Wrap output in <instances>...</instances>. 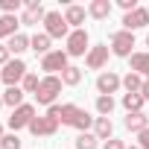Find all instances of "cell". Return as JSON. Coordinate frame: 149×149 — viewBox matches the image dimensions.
Returning <instances> with one entry per match:
<instances>
[{"label":"cell","mask_w":149,"mask_h":149,"mask_svg":"<svg viewBox=\"0 0 149 149\" xmlns=\"http://www.w3.org/2000/svg\"><path fill=\"white\" fill-rule=\"evenodd\" d=\"M94 120H97V117H91L85 108L73 105V102H64V105H61V117H58V123H61V126H70V129H76L79 134L88 132V129H94Z\"/></svg>","instance_id":"cell-1"},{"label":"cell","mask_w":149,"mask_h":149,"mask_svg":"<svg viewBox=\"0 0 149 149\" xmlns=\"http://www.w3.org/2000/svg\"><path fill=\"white\" fill-rule=\"evenodd\" d=\"M61 76H41V85H38V91H35V100H38V105H56V97L61 94Z\"/></svg>","instance_id":"cell-2"},{"label":"cell","mask_w":149,"mask_h":149,"mask_svg":"<svg viewBox=\"0 0 149 149\" xmlns=\"http://www.w3.org/2000/svg\"><path fill=\"white\" fill-rule=\"evenodd\" d=\"M26 61L24 58H12L6 67H0V82H3L6 88H18L21 82H24V76H26Z\"/></svg>","instance_id":"cell-3"},{"label":"cell","mask_w":149,"mask_h":149,"mask_svg":"<svg viewBox=\"0 0 149 149\" xmlns=\"http://www.w3.org/2000/svg\"><path fill=\"white\" fill-rule=\"evenodd\" d=\"M88 50H91V38H88V29H73V32L67 35V47H64V53H67L70 58L88 56Z\"/></svg>","instance_id":"cell-4"},{"label":"cell","mask_w":149,"mask_h":149,"mask_svg":"<svg viewBox=\"0 0 149 149\" xmlns=\"http://www.w3.org/2000/svg\"><path fill=\"white\" fill-rule=\"evenodd\" d=\"M44 32H47L50 38H64V41H67V35H70L73 29L67 26V21H64L61 12H47V18H44Z\"/></svg>","instance_id":"cell-5"},{"label":"cell","mask_w":149,"mask_h":149,"mask_svg":"<svg viewBox=\"0 0 149 149\" xmlns=\"http://www.w3.org/2000/svg\"><path fill=\"white\" fill-rule=\"evenodd\" d=\"M132 47H134V32H126V29L111 32V53H114V56L132 58Z\"/></svg>","instance_id":"cell-6"},{"label":"cell","mask_w":149,"mask_h":149,"mask_svg":"<svg viewBox=\"0 0 149 149\" xmlns=\"http://www.w3.org/2000/svg\"><path fill=\"white\" fill-rule=\"evenodd\" d=\"M38 117V111H35V105L32 102H24L21 108H15L12 111V117H9V129L18 134V129H29V123Z\"/></svg>","instance_id":"cell-7"},{"label":"cell","mask_w":149,"mask_h":149,"mask_svg":"<svg viewBox=\"0 0 149 149\" xmlns=\"http://www.w3.org/2000/svg\"><path fill=\"white\" fill-rule=\"evenodd\" d=\"M67 58H70V56H67L64 50H53V53H47V56L41 58V70L47 73V76H56L58 70L64 73V70L70 67V64H67Z\"/></svg>","instance_id":"cell-8"},{"label":"cell","mask_w":149,"mask_h":149,"mask_svg":"<svg viewBox=\"0 0 149 149\" xmlns=\"http://www.w3.org/2000/svg\"><path fill=\"white\" fill-rule=\"evenodd\" d=\"M120 88H123V76H117L114 70H105V73L97 76V91H100V97H111V94H117Z\"/></svg>","instance_id":"cell-9"},{"label":"cell","mask_w":149,"mask_h":149,"mask_svg":"<svg viewBox=\"0 0 149 149\" xmlns=\"http://www.w3.org/2000/svg\"><path fill=\"white\" fill-rule=\"evenodd\" d=\"M108 53H111L108 44H94V47L88 50V56H85V67H88V70H102V67L108 64Z\"/></svg>","instance_id":"cell-10"},{"label":"cell","mask_w":149,"mask_h":149,"mask_svg":"<svg viewBox=\"0 0 149 149\" xmlns=\"http://www.w3.org/2000/svg\"><path fill=\"white\" fill-rule=\"evenodd\" d=\"M146 24H149V12H146L143 6H137L134 12H126V15H123V29H126V32L143 29Z\"/></svg>","instance_id":"cell-11"},{"label":"cell","mask_w":149,"mask_h":149,"mask_svg":"<svg viewBox=\"0 0 149 149\" xmlns=\"http://www.w3.org/2000/svg\"><path fill=\"white\" fill-rule=\"evenodd\" d=\"M56 132H58V123L50 120L47 114H44V117H35V120L29 123V134H35V137H53Z\"/></svg>","instance_id":"cell-12"},{"label":"cell","mask_w":149,"mask_h":149,"mask_svg":"<svg viewBox=\"0 0 149 149\" xmlns=\"http://www.w3.org/2000/svg\"><path fill=\"white\" fill-rule=\"evenodd\" d=\"M85 18H88V9H85V6L70 3V6L64 9V21H67V26H70V29H85V26H82V24H85Z\"/></svg>","instance_id":"cell-13"},{"label":"cell","mask_w":149,"mask_h":149,"mask_svg":"<svg viewBox=\"0 0 149 149\" xmlns=\"http://www.w3.org/2000/svg\"><path fill=\"white\" fill-rule=\"evenodd\" d=\"M123 126H126L132 134H140V132H146V129H149V117H146L143 111H137V114H126Z\"/></svg>","instance_id":"cell-14"},{"label":"cell","mask_w":149,"mask_h":149,"mask_svg":"<svg viewBox=\"0 0 149 149\" xmlns=\"http://www.w3.org/2000/svg\"><path fill=\"white\" fill-rule=\"evenodd\" d=\"M18 26H21V18L18 15H0V38H15L18 35Z\"/></svg>","instance_id":"cell-15"},{"label":"cell","mask_w":149,"mask_h":149,"mask_svg":"<svg viewBox=\"0 0 149 149\" xmlns=\"http://www.w3.org/2000/svg\"><path fill=\"white\" fill-rule=\"evenodd\" d=\"M50 41H53V38H50L47 32H35V35L29 38V50H32L35 56H41V58H44L47 53H53V50H50Z\"/></svg>","instance_id":"cell-16"},{"label":"cell","mask_w":149,"mask_h":149,"mask_svg":"<svg viewBox=\"0 0 149 149\" xmlns=\"http://www.w3.org/2000/svg\"><path fill=\"white\" fill-rule=\"evenodd\" d=\"M88 15L94 21H108L111 15V0H91L88 3Z\"/></svg>","instance_id":"cell-17"},{"label":"cell","mask_w":149,"mask_h":149,"mask_svg":"<svg viewBox=\"0 0 149 149\" xmlns=\"http://www.w3.org/2000/svg\"><path fill=\"white\" fill-rule=\"evenodd\" d=\"M94 134H97V140H111V137H114V123H111V117H97V120H94Z\"/></svg>","instance_id":"cell-18"},{"label":"cell","mask_w":149,"mask_h":149,"mask_svg":"<svg viewBox=\"0 0 149 149\" xmlns=\"http://www.w3.org/2000/svg\"><path fill=\"white\" fill-rule=\"evenodd\" d=\"M129 64H132V73H140L143 79H149V53H132Z\"/></svg>","instance_id":"cell-19"},{"label":"cell","mask_w":149,"mask_h":149,"mask_svg":"<svg viewBox=\"0 0 149 149\" xmlns=\"http://www.w3.org/2000/svg\"><path fill=\"white\" fill-rule=\"evenodd\" d=\"M44 18H47L44 6H38V9H24V15H21V26H38V24H44Z\"/></svg>","instance_id":"cell-20"},{"label":"cell","mask_w":149,"mask_h":149,"mask_svg":"<svg viewBox=\"0 0 149 149\" xmlns=\"http://www.w3.org/2000/svg\"><path fill=\"white\" fill-rule=\"evenodd\" d=\"M24 97H26V94H24L21 85H18V88H6V91H3V105H9V108L15 111V108L24 105Z\"/></svg>","instance_id":"cell-21"},{"label":"cell","mask_w":149,"mask_h":149,"mask_svg":"<svg viewBox=\"0 0 149 149\" xmlns=\"http://www.w3.org/2000/svg\"><path fill=\"white\" fill-rule=\"evenodd\" d=\"M6 47H9V53H12L15 58H21V53H26V50H29V35L18 32L15 38H9V44H6Z\"/></svg>","instance_id":"cell-22"},{"label":"cell","mask_w":149,"mask_h":149,"mask_svg":"<svg viewBox=\"0 0 149 149\" xmlns=\"http://www.w3.org/2000/svg\"><path fill=\"white\" fill-rule=\"evenodd\" d=\"M143 82H146V79L140 76V73H132V70L123 76V88H126V94H140V91H143Z\"/></svg>","instance_id":"cell-23"},{"label":"cell","mask_w":149,"mask_h":149,"mask_svg":"<svg viewBox=\"0 0 149 149\" xmlns=\"http://www.w3.org/2000/svg\"><path fill=\"white\" fill-rule=\"evenodd\" d=\"M143 97L140 94H123V108H126V114H137V111H143Z\"/></svg>","instance_id":"cell-24"},{"label":"cell","mask_w":149,"mask_h":149,"mask_svg":"<svg viewBox=\"0 0 149 149\" xmlns=\"http://www.w3.org/2000/svg\"><path fill=\"white\" fill-rule=\"evenodd\" d=\"M61 82H64V85H70V88H73V85H79V82H82V67L70 64V67L61 73Z\"/></svg>","instance_id":"cell-25"},{"label":"cell","mask_w":149,"mask_h":149,"mask_svg":"<svg viewBox=\"0 0 149 149\" xmlns=\"http://www.w3.org/2000/svg\"><path fill=\"white\" fill-rule=\"evenodd\" d=\"M100 143H97V134L94 132H82V134H76V149H97Z\"/></svg>","instance_id":"cell-26"},{"label":"cell","mask_w":149,"mask_h":149,"mask_svg":"<svg viewBox=\"0 0 149 149\" xmlns=\"http://www.w3.org/2000/svg\"><path fill=\"white\" fill-rule=\"evenodd\" d=\"M38 85H41V79H38V73H26V76H24V82H21V88H24V94H32L35 97V91H38Z\"/></svg>","instance_id":"cell-27"},{"label":"cell","mask_w":149,"mask_h":149,"mask_svg":"<svg viewBox=\"0 0 149 149\" xmlns=\"http://www.w3.org/2000/svg\"><path fill=\"white\" fill-rule=\"evenodd\" d=\"M111 111H114V97H97V114L108 117Z\"/></svg>","instance_id":"cell-28"},{"label":"cell","mask_w":149,"mask_h":149,"mask_svg":"<svg viewBox=\"0 0 149 149\" xmlns=\"http://www.w3.org/2000/svg\"><path fill=\"white\" fill-rule=\"evenodd\" d=\"M21 6H24V0H0V12L3 15H18Z\"/></svg>","instance_id":"cell-29"},{"label":"cell","mask_w":149,"mask_h":149,"mask_svg":"<svg viewBox=\"0 0 149 149\" xmlns=\"http://www.w3.org/2000/svg\"><path fill=\"white\" fill-rule=\"evenodd\" d=\"M0 149H21V137L12 132V134H3V140H0Z\"/></svg>","instance_id":"cell-30"},{"label":"cell","mask_w":149,"mask_h":149,"mask_svg":"<svg viewBox=\"0 0 149 149\" xmlns=\"http://www.w3.org/2000/svg\"><path fill=\"white\" fill-rule=\"evenodd\" d=\"M12 61V53H9V47H3V44H0V67H6Z\"/></svg>","instance_id":"cell-31"},{"label":"cell","mask_w":149,"mask_h":149,"mask_svg":"<svg viewBox=\"0 0 149 149\" xmlns=\"http://www.w3.org/2000/svg\"><path fill=\"white\" fill-rule=\"evenodd\" d=\"M117 6H120L123 12H134V9H137V0H117Z\"/></svg>","instance_id":"cell-32"},{"label":"cell","mask_w":149,"mask_h":149,"mask_svg":"<svg viewBox=\"0 0 149 149\" xmlns=\"http://www.w3.org/2000/svg\"><path fill=\"white\" fill-rule=\"evenodd\" d=\"M102 149H126V143L123 140H117V137H111V140H105V146Z\"/></svg>","instance_id":"cell-33"},{"label":"cell","mask_w":149,"mask_h":149,"mask_svg":"<svg viewBox=\"0 0 149 149\" xmlns=\"http://www.w3.org/2000/svg\"><path fill=\"white\" fill-rule=\"evenodd\" d=\"M137 146H140V149H149V129L137 134Z\"/></svg>","instance_id":"cell-34"},{"label":"cell","mask_w":149,"mask_h":149,"mask_svg":"<svg viewBox=\"0 0 149 149\" xmlns=\"http://www.w3.org/2000/svg\"><path fill=\"white\" fill-rule=\"evenodd\" d=\"M41 0H24V9H38Z\"/></svg>","instance_id":"cell-35"},{"label":"cell","mask_w":149,"mask_h":149,"mask_svg":"<svg viewBox=\"0 0 149 149\" xmlns=\"http://www.w3.org/2000/svg\"><path fill=\"white\" fill-rule=\"evenodd\" d=\"M140 97H143V100H146V102H149V79H146V82H143V91H140Z\"/></svg>","instance_id":"cell-36"},{"label":"cell","mask_w":149,"mask_h":149,"mask_svg":"<svg viewBox=\"0 0 149 149\" xmlns=\"http://www.w3.org/2000/svg\"><path fill=\"white\" fill-rule=\"evenodd\" d=\"M3 134H6V132H3V123H0V140H3Z\"/></svg>","instance_id":"cell-37"},{"label":"cell","mask_w":149,"mask_h":149,"mask_svg":"<svg viewBox=\"0 0 149 149\" xmlns=\"http://www.w3.org/2000/svg\"><path fill=\"white\" fill-rule=\"evenodd\" d=\"M0 108H3V94H0Z\"/></svg>","instance_id":"cell-38"},{"label":"cell","mask_w":149,"mask_h":149,"mask_svg":"<svg viewBox=\"0 0 149 149\" xmlns=\"http://www.w3.org/2000/svg\"><path fill=\"white\" fill-rule=\"evenodd\" d=\"M126 149H140V146H126Z\"/></svg>","instance_id":"cell-39"},{"label":"cell","mask_w":149,"mask_h":149,"mask_svg":"<svg viewBox=\"0 0 149 149\" xmlns=\"http://www.w3.org/2000/svg\"><path fill=\"white\" fill-rule=\"evenodd\" d=\"M146 47H149V35H146Z\"/></svg>","instance_id":"cell-40"},{"label":"cell","mask_w":149,"mask_h":149,"mask_svg":"<svg viewBox=\"0 0 149 149\" xmlns=\"http://www.w3.org/2000/svg\"><path fill=\"white\" fill-rule=\"evenodd\" d=\"M146 12H149V6H146Z\"/></svg>","instance_id":"cell-41"}]
</instances>
